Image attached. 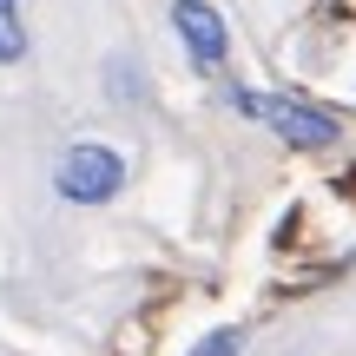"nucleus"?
Returning a JSON list of instances; mask_svg holds the SVG:
<instances>
[{
  "instance_id": "2",
  "label": "nucleus",
  "mask_w": 356,
  "mask_h": 356,
  "mask_svg": "<svg viewBox=\"0 0 356 356\" xmlns=\"http://www.w3.org/2000/svg\"><path fill=\"white\" fill-rule=\"evenodd\" d=\"M53 185H60L66 204H106L126 185V159L113 145H66L60 165H53Z\"/></svg>"
},
{
  "instance_id": "5",
  "label": "nucleus",
  "mask_w": 356,
  "mask_h": 356,
  "mask_svg": "<svg viewBox=\"0 0 356 356\" xmlns=\"http://www.w3.org/2000/svg\"><path fill=\"white\" fill-rule=\"evenodd\" d=\"M238 350H244V337H238V330H211L191 356H238Z\"/></svg>"
},
{
  "instance_id": "3",
  "label": "nucleus",
  "mask_w": 356,
  "mask_h": 356,
  "mask_svg": "<svg viewBox=\"0 0 356 356\" xmlns=\"http://www.w3.org/2000/svg\"><path fill=\"white\" fill-rule=\"evenodd\" d=\"M172 26H178V40H185V53H191L198 73H218V66H225L231 33H225V13H218V7H204V0H178Z\"/></svg>"
},
{
  "instance_id": "4",
  "label": "nucleus",
  "mask_w": 356,
  "mask_h": 356,
  "mask_svg": "<svg viewBox=\"0 0 356 356\" xmlns=\"http://www.w3.org/2000/svg\"><path fill=\"white\" fill-rule=\"evenodd\" d=\"M26 60V26H20V7L13 0H0V66Z\"/></svg>"
},
{
  "instance_id": "1",
  "label": "nucleus",
  "mask_w": 356,
  "mask_h": 356,
  "mask_svg": "<svg viewBox=\"0 0 356 356\" xmlns=\"http://www.w3.org/2000/svg\"><path fill=\"white\" fill-rule=\"evenodd\" d=\"M231 106H238V113H251V119H264V126L277 132L284 145H297V152H323V145H337V132H343L323 106L284 99V92H231Z\"/></svg>"
}]
</instances>
